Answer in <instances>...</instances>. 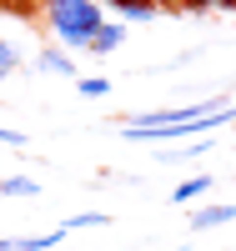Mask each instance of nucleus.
I'll list each match as a JSON object with an SVG mask.
<instances>
[{"instance_id": "obj_11", "label": "nucleus", "mask_w": 236, "mask_h": 251, "mask_svg": "<svg viewBox=\"0 0 236 251\" xmlns=\"http://www.w3.org/2000/svg\"><path fill=\"white\" fill-rule=\"evenodd\" d=\"M15 66H20L15 46H10V40H0V80H5V75H15Z\"/></svg>"}, {"instance_id": "obj_3", "label": "nucleus", "mask_w": 236, "mask_h": 251, "mask_svg": "<svg viewBox=\"0 0 236 251\" xmlns=\"http://www.w3.org/2000/svg\"><path fill=\"white\" fill-rule=\"evenodd\" d=\"M101 5H111L116 20H126V25H141V20H156L161 0H101Z\"/></svg>"}, {"instance_id": "obj_9", "label": "nucleus", "mask_w": 236, "mask_h": 251, "mask_svg": "<svg viewBox=\"0 0 236 251\" xmlns=\"http://www.w3.org/2000/svg\"><path fill=\"white\" fill-rule=\"evenodd\" d=\"M60 226H66V231H80V226H111V216H105V211H76V216H66Z\"/></svg>"}, {"instance_id": "obj_10", "label": "nucleus", "mask_w": 236, "mask_h": 251, "mask_svg": "<svg viewBox=\"0 0 236 251\" xmlns=\"http://www.w3.org/2000/svg\"><path fill=\"white\" fill-rule=\"evenodd\" d=\"M76 91H80V96H105V91H111V80H105V75H76Z\"/></svg>"}, {"instance_id": "obj_4", "label": "nucleus", "mask_w": 236, "mask_h": 251, "mask_svg": "<svg viewBox=\"0 0 236 251\" xmlns=\"http://www.w3.org/2000/svg\"><path fill=\"white\" fill-rule=\"evenodd\" d=\"M66 236H71L66 226H55L51 236H20V241H15V236H0V251H55Z\"/></svg>"}, {"instance_id": "obj_13", "label": "nucleus", "mask_w": 236, "mask_h": 251, "mask_svg": "<svg viewBox=\"0 0 236 251\" xmlns=\"http://www.w3.org/2000/svg\"><path fill=\"white\" fill-rule=\"evenodd\" d=\"M161 5H171V10H206L211 0H161Z\"/></svg>"}, {"instance_id": "obj_1", "label": "nucleus", "mask_w": 236, "mask_h": 251, "mask_svg": "<svg viewBox=\"0 0 236 251\" xmlns=\"http://www.w3.org/2000/svg\"><path fill=\"white\" fill-rule=\"evenodd\" d=\"M40 10H46L51 40H55L60 50H85L91 35H96V25L105 20L101 0H40Z\"/></svg>"}, {"instance_id": "obj_2", "label": "nucleus", "mask_w": 236, "mask_h": 251, "mask_svg": "<svg viewBox=\"0 0 236 251\" xmlns=\"http://www.w3.org/2000/svg\"><path fill=\"white\" fill-rule=\"evenodd\" d=\"M126 30H131L126 20H101V25H96V35H91V46H85V50H91V55H111V50H121Z\"/></svg>"}, {"instance_id": "obj_6", "label": "nucleus", "mask_w": 236, "mask_h": 251, "mask_svg": "<svg viewBox=\"0 0 236 251\" xmlns=\"http://www.w3.org/2000/svg\"><path fill=\"white\" fill-rule=\"evenodd\" d=\"M40 71H51V75H76V60H71V50L46 46V50H40Z\"/></svg>"}, {"instance_id": "obj_12", "label": "nucleus", "mask_w": 236, "mask_h": 251, "mask_svg": "<svg viewBox=\"0 0 236 251\" xmlns=\"http://www.w3.org/2000/svg\"><path fill=\"white\" fill-rule=\"evenodd\" d=\"M0 146H10V151H26V131H10V126H0Z\"/></svg>"}, {"instance_id": "obj_7", "label": "nucleus", "mask_w": 236, "mask_h": 251, "mask_svg": "<svg viewBox=\"0 0 236 251\" xmlns=\"http://www.w3.org/2000/svg\"><path fill=\"white\" fill-rule=\"evenodd\" d=\"M0 196H40V181L35 176H5L0 181Z\"/></svg>"}, {"instance_id": "obj_8", "label": "nucleus", "mask_w": 236, "mask_h": 251, "mask_svg": "<svg viewBox=\"0 0 236 251\" xmlns=\"http://www.w3.org/2000/svg\"><path fill=\"white\" fill-rule=\"evenodd\" d=\"M201 191H211V176H191V181H181L176 191H171V201H176V206H186V201H196Z\"/></svg>"}, {"instance_id": "obj_5", "label": "nucleus", "mask_w": 236, "mask_h": 251, "mask_svg": "<svg viewBox=\"0 0 236 251\" xmlns=\"http://www.w3.org/2000/svg\"><path fill=\"white\" fill-rule=\"evenodd\" d=\"M226 221H236V206H201V211H191V231H211Z\"/></svg>"}]
</instances>
